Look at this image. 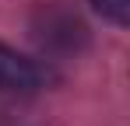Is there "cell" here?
<instances>
[{
  "mask_svg": "<svg viewBox=\"0 0 130 126\" xmlns=\"http://www.w3.org/2000/svg\"><path fill=\"white\" fill-rule=\"evenodd\" d=\"M35 88H42V67L35 60H28V56H21L18 49L0 42V91L28 95Z\"/></svg>",
  "mask_w": 130,
  "mask_h": 126,
  "instance_id": "cell-1",
  "label": "cell"
},
{
  "mask_svg": "<svg viewBox=\"0 0 130 126\" xmlns=\"http://www.w3.org/2000/svg\"><path fill=\"white\" fill-rule=\"evenodd\" d=\"M95 11L112 25H127L130 21V0H91Z\"/></svg>",
  "mask_w": 130,
  "mask_h": 126,
  "instance_id": "cell-2",
  "label": "cell"
}]
</instances>
